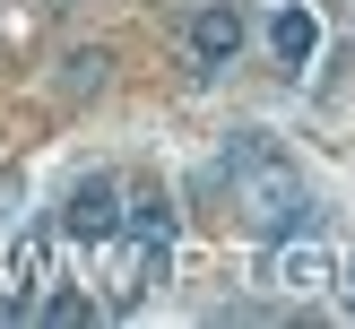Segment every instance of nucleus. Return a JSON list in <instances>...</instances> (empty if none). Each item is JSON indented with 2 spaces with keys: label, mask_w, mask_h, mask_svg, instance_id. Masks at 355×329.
Masks as SVG:
<instances>
[{
  "label": "nucleus",
  "mask_w": 355,
  "mask_h": 329,
  "mask_svg": "<svg viewBox=\"0 0 355 329\" xmlns=\"http://www.w3.org/2000/svg\"><path fill=\"white\" fill-rule=\"evenodd\" d=\"M225 182H234V208H243V225H252L260 242H277V234H304L312 217H321V208H312V190H304V173L286 165V156H243L234 173H225Z\"/></svg>",
  "instance_id": "1"
},
{
  "label": "nucleus",
  "mask_w": 355,
  "mask_h": 329,
  "mask_svg": "<svg viewBox=\"0 0 355 329\" xmlns=\"http://www.w3.org/2000/svg\"><path fill=\"white\" fill-rule=\"evenodd\" d=\"M243 44H252V17H243L234 0H200V9H191V26H182V52H191V69H200V78L234 69Z\"/></svg>",
  "instance_id": "2"
},
{
  "label": "nucleus",
  "mask_w": 355,
  "mask_h": 329,
  "mask_svg": "<svg viewBox=\"0 0 355 329\" xmlns=\"http://www.w3.org/2000/svg\"><path fill=\"white\" fill-rule=\"evenodd\" d=\"M61 234H69V242H113V234H121V182H113V173H78V182H69Z\"/></svg>",
  "instance_id": "3"
},
{
  "label": "nucleus",
  "mask_w": 355,
  "mask_h": 329,
  "mask_svg": "<svg viewBox=\"0 0 355 329\" xmlns=\"http://www.w3.org/2000/svg\"><path fill=\"white\" fill-rule=\"evenodd\" d=\"M260 277H269L277 294H321L329 286V242H312V225L304 234H277L269 260H260Z\"/></svg>",
  "instance_id": "4"
},
{
  "label": "nucleus",
  "mask_w": 355,
  "mask_h": 329,
  "mask_svg": "<svg viewBox=\"0 0 355 329\" xmlns=\"http://www.w3.org/2000/svg\"><path fill=\"white\" fill-rule=\"evenodd\" d=\"M269 61L277 69H312L321 61V17H312V0H277L269 9Z\"/></svg>",
  "instance_id": "5"
},
{
  "label": "nucleus",
  "mask_w": 355,
  "mask_h": 329,
  "mask_svg": "<svg viewBox=\"0 0 355 329\" xmlns=\"http://www.w3.org/2000/svg\"><path fill=\"white\" fill-rule=\"evenodd\" d=\"M121 234H130L139 251H173L182 217H173V199H165V190H121Z\"/></svg>",
  "instance_id": "6"
},
{
  "label": "nucleus",
  "mask_w": 355,
  "mask_h": 329,
  "mask_svg": "<svg viewBox=\"0 0 355 329\" xmlns=\"http://www.w3.org/2000/svg\"><path fill=\"white\" fill-rule=\"evenodd\" d=\"M52 87H61L69 104L104 96V87H113V52H104V44H78V52H61V78H52Z\"/></svg>",
  "instance_id": "7"
},
{
  "label": "nucleus",
  "mask_w": 355,
  "mask_h": 329,
  "mask_svg": "<svg viewBox=\"0 0 355 329\" xmlns=\"http://www.w3.org/2000/svg\"><path fill=\"white\" fill-rule=\"evenodd\" d=\"M96 294H87V286H61V294H35V312H26V321H52V329H87V321H96Z\"/></svg>",
  "instance_id": "8"
},
{
  "label": "nucleus",
  "mask_w": 355,
  "mask_h": 329,
  "mask_svg": "<svg viewBox=\"0 0 355 329\" xmlns=\"http://www.w3.org/2000/svg\"><path fill=\"white\" fill-rule=\"evenodd\" d=\"M329 286H338V303L355 312V251H347V260H329Z\"/></svg>",
  "instance_id": "9"
},
{
  "label": "nucleus",
  "mask_w": 355,
  "mask_h": 329,
  "mask_svg": "<svg viewBox=\"0 0 355 329\" xmlns=\"http://www.w3.org/2000/svg\"><path fill=\"white\" fill-rule=\"evenodd\" d=\"M17 190H26V182H17V165H0V225L17 217Z\"/></svg>",
  "instance_id": "10"
}]
</instances>
